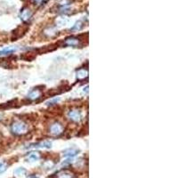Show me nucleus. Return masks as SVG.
<instances>
[{
	"label": "nucleus",
	"instance_id": "nucleus-1",
	"mask_svg": "<svg viewBox=\"0 0 178 178\" xmlns=\"http://www.w3.org/2000/svg\"><path fill=\"white\" fill-rule=\"evenodd\" d=\"M11 130H12V132L14 134L22 135V134H25L28 132V126L24 122H21V121H17V122H14L12 125Z\"/></svg>",
	"mask_w": 178,
	"mask_h": 178
},
{
	"label": "nucleus",
	"instance_id": "nucleus-2",
	"mask_svg": "<svg viewBox=\"0 0 178 178\" xmlns=\"http://www.w3.org/2000/svg\"><path fill=\"white\" fill-rule=\"evenodd\" d=\"M68 117L70 120L74 121V122H78V121L81 120L82 118V114L79 111L77 110H72L69 111L68 113Z\"/></svg>",
	"mask_w": 178,
	"mask_h": 178
},
{
	"label": "nucleus",
	"instance_id": "nucleus-3",
	"mask_svg": "<svg viewBox=\"0 0 178 178\" xmlns=\"http://www.w3.org/2000/svg\"><path fill=\"white\" fill-rule=\"evenodd\" d=\"M50 131L54 135H60L63 131V127L60 123H54L50 127Z\"/></svg>",
	"mask_w": 178,
	"mask_h": 178
},
{
	"label": "nucleus",
	"instance_id": "nucleus-4",
	"mask_svg": "<svg viewBox=\"0 0 178 178\" xmlns=\"http://www.w3.org/2000/svg\"><path fill=\"white\" fill-rule=\"evenodd\" d=\"M40 95H41V92L38 89H34V90H32V91H30V93H28V97L30 99H31V100H36V99L39 98Z\"/></svg>",
	"mask_w": 178,
	"mask_h": 178
},
{
	"label": "nucleus",
	"instance_id": "nucleus-5",
	"mask_svg": "<svg viewBox=\"0 0 178 178\" xmlns=\"http://www.w3.org/2000/svg\"><path fill=\"white\" fill-rule=\"evenodd\" d=\"M16 51L15 48H5L0 51V56H5V55H9Z\"/></svg>",
	"mask_w": 178,
	"mask_h": 178
},
{
	"label": "nucleus",
	"instance_id": "nucleus-6",
	"mask_svg": "<svg viewBox=\"0 0 178 178\" xmlns=\"http://www.w3.org/2000/svg\"><path fill=\"white\" fill-rule=\"evenodd\" d=\"M87 70H85V69H79L77 72V77L78 78V79H84V78H85L87 77Z\"/></svg>",
	"mask_w": 178,
	"mask_h": 178
},
{
	"label": "nucleus",
	"instance_id": "nucleus-7",
	"mask_svg": "<svg viewBox=\"0 0 178 178\" xmlns=\"http://www.w3.org/2000/svg\"><path fill=\"white\" fill-rule=\"evenodd\" d=\"M35 146H32V147H36V148H50L52 145L51 142H48V141H45V142H42L40 144H34Z\"/></svg>",
	"mask_w": 178,
	"mask_h": 178
},
{
	"label": "nucleus",
	"instance_id": "nucleus-8",
	"mask_svg": "<svg viewBox=\"0 0 178 178\" xmlns=\"http://www.w3.org/2000/svg\"><path fill=\"white\" fill-rule=\"evenodd\" d=\"M65 43H66V45H68V46H75L78 45V40L74 38H68Z\"/></svg>",
	"mask_w": 178,
	"mask_h": 178
},
{
	"label": "nucleus",
	"instance_id": "nucleus-9",
	"mask_svg": "<svg viewBox=\"0 0 178 178\" xmlns=\"http://www.w3.org/2000/svg\"><path fill=\"white\" fill-rule=\"evenodd\" d=\"M77 153V151H76V150H67V151L64 152V156H75L76 154Z\"/></svg>",
	"mask_w": 178,
	"mask_h": 178
},
{
	"label": "nucleus",
	"instance_id": "nucleus-10",
	"mask_svg": "<svg viewBox=\"0 0 178 178\" xmlns=\"http://www.w3.org/2000/svg\"><path fill=\"white\" fill-rule=\"evenodd\" d=\"M59 176L60 178H71L72 177V174L67 172V171H64V172H62L59 174Z\"/></svg>",
	"mask_w": 178,
	"mask_h": 178
},
{
	"label": "nucleus",
	"instance_id": "nucleus-11",
	"mask_svg": "<svg viewBox=\"0 0 178 178\" xmlns=\"http://www.w3.org/2000/svg\"><path fill=\"white\" fill-rule=\"evenodd\" d=\"M28 158H30V159H34V160H36V159H38V155L37 153H31V154H30V156H28Z\"/></svg>",
	"mask_w": 178,
	"mask_h": 178
},
{
	"label": "nucleus",
	"instance_id": "nucleus-12",
	"mask_svg": "<svg viewBox=\"0 0 178 178\" xmlns=\"http://www.w3.org/2000/svg\"><path fill=\"white\" fill-rule=\"evenodd\" d=\"M6 169V165L5 163H0V173H3Z\"/></svg>",
	"mask_w": 178,
	"mask_h": 178
}]
</instances>
